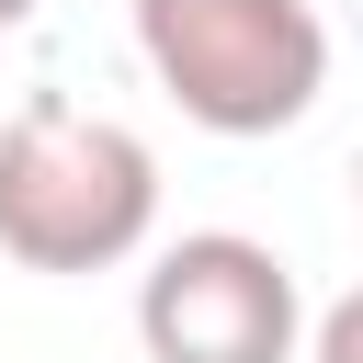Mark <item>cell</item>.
<instances>
[{"instance_id": "6da1fadb", "label": "cell", "mask_w": 363, "mask_h": 363, "mask_svg": "<svg viewBox=\"0 0 363 363\" xmlns=\"http://www.w3.org/2000/svg\"><path fill=\"white\" fill-rule=\"evenodd\" d=\"M159 227V159L136 125L34 91L0 125V261L23 272H113Z\"/></svg>"}, {"instance_id": "7a4b0ae2", "label": "cell", "mask_w": 363, "mask_h": 363, "mask_svg": "<svg viewBox=\"0 0 363 363\" xmlns=\"http://www.w3.org/2000/svg\"><path fill=\"white\" fill-rule=\"evenodd\" d=\"M136 57L204 136H284L329 91L318 0H136Z\"/></svg>"}, {"instance_id": "3957f363", "label": "cell", "mask_w": 363, "mask_h": 363, "mask_svg": "<svg viewBox=\"0 0 363 363\" xmlns=\"http://www.w3.org/2000/svg\"><path fill=\"white\" fill-rule=\"evenodd\" d=\"M295 329H306L295 261L272 238H238V227L170 238L136 284L147 363H295Z\"/></svg>"}, {"instance_id": "277c9868", "label": "cell", "mask_w": 363, "mask_h": 363, "mask_svg": "<svg viewBox=\"0 0 363 363\" xmlns=\"http://www.w3.org/2000/svg\"><path fill=\"white\" fill-rule=\"evenodd\" d=\"M318 363H363V306H329L318 318Z\"/></svg>"}, {"instance_id": "5b68a950", "label": "cell", "mask_w": 363, "mask_h": 363, "mask_svg": "<svg viewBox=\"0 0 363 363\" xmlns=\"http://www.w3.org/2000/svg\"><path fill=\"white\" fill-rule=\"evenodd\" d=\"M23 23H34V0H0V34H23Z\"/></svg>"}]
</instances>
